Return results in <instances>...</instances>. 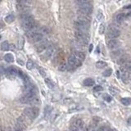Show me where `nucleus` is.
Here are the masks:
<instances>
[{"mask_svg": "<svg viewBox=\"0 0 131 131\" xmlns=\"http://www.w3.org/2000/svg\"><path fill=\"white\" fill-rule=\"evenodd\" d=\"M72 55H74L75 57H76L78 60H80V61H84L85 58V54L83 52H80V51H75V52H73Z\"/></svg>", "mask_w": 131, "mask_h": 131, "instance_id": "16", "label": "nucleus"}, {"mask_svg": "<svg viewBox=\"0 0 131 131\" xmlns=\"http://www.w3.org/2000/svg\"><path fill=\"white\" fill-rule=\"evenodd\" d=\"M0 1H1V0H0Z\"/></svg>", "mask_w": 131, "mask_h": 131, "instance_id": "51", "label": "nucleus"}, {"mask_svg": "<svg viewBox=\"0 0 131 131\" xmlns=\"http://www.w3.org/2000/svg\"><path fill=\"white\" fill-rule=\"evenodd\" d=\"M104 32H105V25H104V23H102L99 27V34L103 35V34H104Z\"/></svg>", "mask_w": 131, "mask_h": 131, "instance_id": "32", "label": "nucleus"}, {"mask_svg": "<svg viewBox=\"0 0 131 131\" xmlns=\"http://www.w3.org/2000/svg\"><path fill=\"white\" fill-rule=\"evenodd\" d=\"M97 21H102V20L103 19V15L102 14L101 12H98L97 15Z\"/></svg>", "mask_w": 131, "mask_h": 131, "instance_id": "37", "label": "nucleus"}, {"mask_svg": "<svg viewBox=\"0 0 131 131\" xmlns=\"http://www.w3.org/2000/svg\"><path fill=\"white\" fill-rule=\"evenodd\" d=\"M26 67H27L28 70H31L34 67V62H33L31 60H29L26 63Z\"/></svg>", "mask_w": 131, "mask_h": 131, "instance_id": "30", "label": "nucleus"}, {"mask_svg": "<svg viewBox=\"0 0 131 131\" xmlns=\"http://www.w3.org/2000/svg\"><path fill=\"white\" fill-rule=\"evenodd\" d=\"M0 39H1V35H0Z\"/></svg>", "mask_w": 131, "mask_h": 131, "instance_id": "49", "label": "nucleus"}, {"mask_svg": "<svg viewBox=\"0 0 131 131\" xmlns=\"http://www.w3.org/2000/svg\"><path fill=\"white\" fill-rule=\"evenodd\" d=\"M127 123L129 124H130V125H131V117H130V118H129V119H128V120H127Z\"/></svg>", "mask_w": 131, "mask_h": 131, "instance_id": "42", "label": "nucleus"}, {"mask_svg": "<svg viewBox=\"0 0 131 131\" xmlns=\"http://www.w3.org/2000/svg\"><path fill=\"white\" fill-rule=\"evenodd\" d=\"M92 49H93V44H90V46H89V52L92 51Z\"/></svg>", "mask_w": 131, "mask_h": 131, "instance_id": "46", "label": "nucleus"}, {"mask_svg": "<svg viewBox=\"0 0 131 131\" xmlns=\"http://www.w3.org/2000/svg\"><path fill=\"white\" fill-rule=\"evenodd\" d=\"M124 9H131V5H129V6H126L124 8Z\"/></svg>", "mask_w": 131, "mask_h": 131, "instance_id": "44", "label": "nucleus"}, {"mask_svg": "<svg viewBox=\"0 0 131 131\" xmlns=\"http://www.w3.org/2000/svg\"><path fill=\"white\" fill-rule=\"evenodd\" d=\"M75 27L76 28L77 30L87 33L88 29V24H84V23L75 21Z\"/></svg>", "mask_w": 131, "mask_h": 131, "instance_id": "9", "label": "nucleus"}, {"mask_svg": "<svg viewBox=\"0 0 131 131\" xmlns=\"http://www.w3.org/2000/svg\"><path fill=\"white\" fill-rule=\"evenodd\" d=\"M105 67H107V63L105 61H97V63H96V67L97 68H104Z\"/></svg>", "mask_w": 131, "mask_h": 131, "instance_id": "27", "label": "nucleus"}, {"mask_svg": "<svg viewBox=\"0 0 131 131\" xmlns=\"http://www.w3.org/2000/svg\"><path fill=\"white\" fill-rule=\"evenodd\" d=\"M4 73V71H3V69L2 67H0V76H1V75Z\"/></svg>", "mask_w": 131, "mask_h": 131, "instance_id": "41", "label": "nucleus"}, {"mask_svg": "<svg viewBox=\"0 0 131 131\" xmlns=\"http://www.w3.org/2000/svg\"><path fill=\"white\" fill-rule=\"evenodd\" d=\"M125 16H127V17H129V18H131V12L128 13L127 15H125Z\"/></svg>", "mask_w": 131, "mask_h": 131, "instance_id": "43", "label": "nucleus"}, {"mask_svg": "<svg viewBox=\"0 0 131 131\" xmlns=\"http://www.w3.org/2000/svg\"><path fill=\"white\" fill-rule=\"evenodd\" d=\"M107 129H108V128H107V127H106V126H103V127L99 128L97 131H107Z\"/></svg>", "mask_w": 131, "mask_h": 131, "instance_id": "39", "label": "nucleus"}, {"mask_svg": "<svg viewBox=\"0 0 131 131\" xmlns=\"http://www.w3.org/2000/svg\"><path fill=\"white\" fill-rule=\"evenodd\" d=\"M58 70L61 71H65L67 70V64L64 63V62H62L60 65H59L58 67Z\"/></svg>", "mask_w": 131, "mask_h": 131, "instance_id": "29", "label": "nucleus"}, {"mask_svg": "<svg viewBox=\"0 0 131 131\" xmlns=\"http://www.w3.org/2000/svg\"><path fill=\"white\" fill-rule=\"evenodd\" d=\"M39 111V110L37 107H27L23 111V116H25V118H27L29 120H34L38 116Z\"/></svg>", "mask_w": 131, "mask_h": 131, "instance_id": "3", "label": "nucleus"}, {"mask_svg": "<svg viewBox=\"0 0 131 131\" xmlns=\"http://www.w3.org/2000/svg\"><path fill=\"white\" fill-rule=\"evenodd\" d=\"M15 21V16L13 15H8L5 17V21L8 23H12Z\"/></svg>", "mask_w": 131, "mask_h": 131, "instance_id": "25", "label": "nucleus"}, {"mask_svg": "<svg viewBox=\"0 0 131 131\" xmlns=\"http://www.w3.org/2000/svg\"><path fill=\"white\" fill-rule=\"evenodd\" d=\"M8 50H11V51H16V46L13 44H9V49Z\"/></svg>", "mask_w": 131, "mask_h": 131, "instance_id": "38", "label": "nucleus"}, {"mask_svg": "<svg viewBox=\"0 0 131 131\" xmlns=\"http://www.w3.org/2000/svg\"><path fill=\"white\" fill-rule=\"evenodd\" d=\"M52 52H53V48H52V47L49 48L48 47L45 50V53H44V56H43V57H44V58H43V59H48V58H50L52 54Z\"/></svg>", "mask_w": 131, "mask_h": 131, "instance_id": "18", "label": "nucleus"}, {"mask_svg": "<svg viewBox=\"0 0 131 131\" xmlns=\"http://www.w3.org/2000/svg\"><path fill=\"white\" fill-rule=\"evenodd\" d=\"M43 39H44V35H43L42 33L39 32V31H36L31 36L28 37V39H29V42L35 43V44H37L38 42L41 41Z\"/></svg>", "mask_w": 131, "mask_h": 131, "instance_id": "6", "label": "nucleus"}, {"mask_svg": "<svg viewBox=\"0 0 131 131\" xmlns=\"http://www.w3.org/2000/svg\"><path fill=\"white\" fill-rule=\"evenodd\" d=\"M120 35V31L118 29L112 27V26H110V29L108 31L107 36L110 39H117L119 36Z\"/></svg>", "mask_w": 131, "mask_h": 131, "instance_id": "7", "label": "nucleus"}, {"mask_svg": "<svg viewBox=\"0 0 131 131\" xmlns=\"http://www.w3.org/2000/svg\"><path fill=\"white\" fill-rule=\"evenodd\" d=\"M4 60L7 61V62H12L14 61V58H13V56L11 54V53H8L4 56Z\"/></svg>", "mask_w": 131, "mask_h": 131, "instance_id": "22", "label": "nucleus"}, {"mask_svg": "<svg viewBox=\"0 0 131 131\" xmlns=\"http://www.w3.org/2000/svg\"><path fill=\"white\" fill-rule=\"evenodd\" d=\"M37 88H35L29 93H26L25 96L21 98V103L24 104H30V105H36L39 103V97H37Z\"/></svg>", "mask_w": 131, "mask_h": 131, "instance_id": "1", "label": "nucleus"}, {"mask_svg": "<svg viewBox=\"0 0 131 131\" xmlns=\"http://www.w3.org/2000/svg\"><path fill=\"white\" fill-rule=\"evenodd\" d=\"M116 1H119V0H116Z\"/></svg>", "mask_w": 131, "mask_h": 131, "instance_id": "50", "label": "nucleus"}, {"mask_svg": "<svg viewBox=\"0 0 131 131\" xmlns=\"http://www.w3.org/2000/svg\"><path fill=\"white\" fill-rule=\"evenodd\" d=\"M48 47H50V43L47 39H44V40L39 41L37 43V45L35 46V49L38 52H44L47 49Z\"/></svg>", "mask_w": 131, "mask_h": 131, "instance_id": "5", "label": "nucleus"}, {"mask_svg": "<svg viewBox=\"0 0 131 131\" xmlns=\"http://www.w3.org/2000/svg\"><path fill=\"white\" fill-rule=\"evenodd\" d=\"M75 39L80 45H86L88 43V35L86 32H82L80 30H77L75 32Z\"/></svg>", "mask_w": 131, "mask_h": 131, "instance_id": "4", "label": "nucleus"}, {"mask_svg": "<svg viewBox=\"0 0 131 131\" xmlns=\"http://www.w3.org/2000/svg\"><path fill=\"white\" fill-rule=\"evenodd\" d=\"M17 61L20 63V65H23V61H21V60H19V59H17Z\"/></svg>", "mask_w": 131, "mask_h": 131, "instance_id": "45", "label": "nucleus"}, {"mask_svg": "<svg viewBox=\"0 0 131 131\" xmlns=\"http://www.w3.org/2000/svg\"><path fill=\"white\" fill-rule=\"evenodd\" d=\"M5 73L8 78H15L18 75V70H16L15 67H8L5 71Z\"/></svg>", "mask_w": 131, "mask_h": 131, "instance_id": "8", "label": "nucleus"}, {"mask_svg": "<svg viewBox=\"0 0 131 131\" xmlns=\"http://www.w3.org/2000/svg\"><path fill=\"white\" fill-rule=\"evenodd\" d=\"M117 77H119V78L120 77V71H117Z\"/></svg>", "mask_w": 131, "mask_h": 131, "instance_id": "47", "label": "nucleus"}, {"mask_svg": "<svg viewBox=\"0 0 131 131\" xmlns=\"http://www.w3.org/2000/svg\"><path fill=\"white\" fill-rule=\"evenodd\" d=\"M88 2H89V0H75V3H76V4L78 6L80 4H83V3H88Z\"/></svg>", "mask_w": 131, "mask_h": 131, "instance_id": "33", "label": "nucleus"}, {"mask_svg": "<svg viewBox=\"0 0 131 131\" xmlns=\"http://www.w3.org/2000/svg\"><path fill=\"white\" fill-rule=\"evenodd\" d=\"M107 131H115V130H113V129H108Z\"/></svg>", "mask_w": 131, "mask_h": 131, "instance_id": "48", "label": "nucleus"}, {"mask_svg": "<svg viewBox=\"0 0 131 131\" xmlns=\"http://www.w3.org/2000/svg\"><path fill=\"white\" fill-rule=\"evenodd\" d=\"M103 90V87L101 86V85H96L94 88H93V91L95 92H100Z\"/></svg>", "mask_w": 131, "mask_h": 131, "instance_id": "36", "label": "nucleus"}, {"mask_svg": "<svg viewBox=\"0 0 131 131\" xmlns=\"http://www.w3.org/2000/svg\"><path fill=\"white\" fill-rule=\"evenodd\" d=\"M93 11V8H80L78 9V15H87L89 16V14L92 13Z\"/></svg>", "mask_w": 131, "mask_h": 131, "instance_id": "12", "label": "nucleus"}, {"mask_svg": "<svg viewBox=\"0 0 131 131\" xmlns=\"http://www.w3.org/2000/svg\"><path fill=\"white\" fill-rule=\"evenodd\" d=\"M94 80L91 78H87L84 80V84L85 86H92V85L94 84Z\"/></svg>", "mask_w": 131, "mask_h": 131, "instance_id": "20", "label": "nucleus"}, {"mask_svg": "<svg viewBox=\"0 0 131 131\" xmlns=\"http://www.w3.org/2000/svg\"><path fill=\"white\" fill-rule=\"evenodd\" d=\"M125 19V14L124 13H120L116 16V21L118 24H120L124 21V20Z\"/></svg>", "mask_w": 131, "mask_h": 131, "instance_id": "19", "label": "nucleus"}, {"mask_svg": "<svg viewBox=\"0 0 131 131\" xmlns=\"http://www.w3.org/2000/svg\"><path fill=\"white\" fill-rule=\"evenodd\" d=\"M21 23H22V26L26 29V31L29 30V29H37V24H36L35 20L32 16H29L26 14L24 15L22 17Z\"/></svg>", "mask_w": 131, "mask_h": 131, "instance_id": "2", "label": "nucleus"}, {"mask_svg": "<svg viewBox=\"0 0 131 131\" xmlns=\"http://www.w3.org/2000/svg\"><path fill=\"white\" fill-rule=\"evenodd\" d=\"M76 21L84 23V24H89L90 17H89V16H87V15H78Z\"/></svg>", "mask_w": 131, "mask_h": 131, "instance_id": "11", "label": "nucleus"}, {"mask_svg": "<svg viewBox=\"0 0 131 131\" xmlns=\"http://www.w3.org/2000/svg\"><path fill=\"white\" fill-rule=\"evenodd\" d=\"M24 43H25V40H24V38L21 37L19 39V48L20 49H22L23 47H24Z\"/></svg>", "mask_w": 131, "mask_h": 131, "instance_id": "31", "label": "nucleus"}, {"mask_svg": "<svg viewBox=\"0 0 131 131\" xmlns=\"http://www.w3.org/2000/svg\"><path fill=\"white\" fill-rule=\"evenodd\" d=\"M103 99L105 101H107V102H108V103H109V102L111 101V97L110 96V95H108V94L106 93V94L103 95Z\"/></svg>", "mask_w": 131, "mask_h": 131, "instance_id": "34", "label": "nucleus"}, {"mask_svg": "<svg viewBox=\"0 0 131 131\" xmlns=\"http://www.w3.org/2000/svg\"><path fill=\"white\" fill-rule=\"evenodd\" d=\"M23 129H21V127H19L18 125H16V127L13 129V131H22Z\"/></svg>", "mask_w": 131, "mask_h": 131, "instance_id": "40", "label": "nucleus"}, {"mask_svg": "<svg viewBox=\"0 0 131 131\" xmlns=\"http://www.w3.org/2000/svg\"><path fill=\"white\" fill-rule=\"evenodd\" d=\"M45 83H46V84L48 85V88H54V83L50 80V79L46 78L45 79Z\"/></svg>", "mask_w": 131, "mask_h": 131, "instance_id": "24", "label": "nucleus"}, {"mask_svg": "<svg viewBox=\"0 0 131 131\" xmlns=\"http://www.w3.org/2000/svg\"><path fill=\"white\" fill-rule=\"evenodd\" d=\"M109 91H110V93H111V95H113V96H116V94L119 93V90L117 89V88H116L115 87H110L109 88Z\"/></svg>", "mask_w": 131, "mask_h": 131, "instance_id": "26", "label": "nucleus"}, {"mask_svg": "<svg viewBox=\"0 0 131 131\" xmlns=\"http://www.w3.org/2000/svg\"><path fill=\"white\" fill-rule=\"evenodd\" d=\"M128 58H129V56H128V55H126V54L121 55L120 57L117 58L116 63L118 65H120V66H122L124 63V62H126L128 61Z\"/></svg>", "mask_w": 131, "mask_h": 131, "instance_id": "15", "label": "nucleus"}, {"mask_svg": "<svg viewBox=\"0 0 131 131\" xmlns=\"http://www.w3.org/2000/svg\"><path fill=\"white\" fill-rule=\"evenodd\" d=\"M16 125H18L19 127H21V129H25L26 128V122H25V116H21L18 118L17 123H16Z\"/></svg>", "mask_w": 131, "mask_h": 131, "instance_id": "14", "label": "nucleus"}, {"mask_svg": "<svg viewBox=\"0 0 131 131\" xmlns=\"http://www.w3.org/2000/svg\"><path fill=\"white\" fill-rule=\"evenodd\" d=\"M39 73H40V75H42L43 77L46 76V72H45V71L42 67H39Z\"/></svg>", "mask_w": 131, "mask_h": 131, "instance_id": "35", "label": "nucleus"}, {"mask_svg": "<svg viewBox=\"0 0 131 131\" xmlns=\"http://www.w3.org/2000/svg\"><path fill=\"white\" fill-rule=\"evenodd\" d=\"M111 73H112V69L108 68V69H107V70H105V71L103 73V75L104 77H109L111 75Z\"/></svg>", "mask_w": 131, "mask_h": 131, "instance_id": "28", "label": "nucleus"}, {"mask_svg": "<svg viewBox=\"0 0 131 131\" xmlns=\"http://www.w3.org/2000/svg\"><path fill=\"white\" fill-rule=\"evenodd\" d=\"M124 54V52L123 50H121V49H114V50L111 52V57H112V58H118V57H120L121 55H123Z\"/></svg>", "mask_w": 131, "mask_h": 131, "instance_id": "13", "label": "nucleus"}, {"mask_svg": "<svg viewBox=\"0 0 131 131\" xmlns=\"http://www.w3.org/2000/svg\"><path fill=\"white\" fill-rule=\"evenodd\" d=\"M1 49L3 51H8L9 49V44L8 41H4L1 44Z\"/></svg>", "mask_w": 131, "mask_h": 131, "instance_id": "23", "label": "nucleus"}, {"mask_svg": "<svg viewBox=\"0 0 131 131\" xmlns=\"http://www.w3.org/2000/svg\"><path fill=\"white\" fill-rule=\"evenodd\" d=\"M120 46V42L116 40V39H110L109 41L107 42V47L111 50H114V49H116L119 48Z\"/></svg>", "mask_w": 131, "mask_h": 131, "instance_id": "10", "label": "nucleus"}, {"mask_svg": "<svg viewBox=\"0 0 131 131\" xmlns=\"http://www.w3.org/2000/svg\"><path fill=\"white\" fill-rule=\"evenodd\" d=\"M120 102L123 105H124V106H129V105L131 104V98H129V97H123V98H121Z\"/></svg>", "mask_w": 131, "mask_h": 131, "instance_id": "21", "label": "nucleus"}, {"mask_svg": "<svg viewBox=\"0 0 131 131\" xmlns=\"http://www.w3.org/2000/svg\"><path fill=\"white\" fill-rule=\"evenodd\" d=\"M131 70V60H128L126 62L121 66V71L124 72L125 71H129Z\"/></svg>", "mask_w": 131, "mask_h": 131, "instance_id": "17", "label": "nucleus"}]
</instances>
